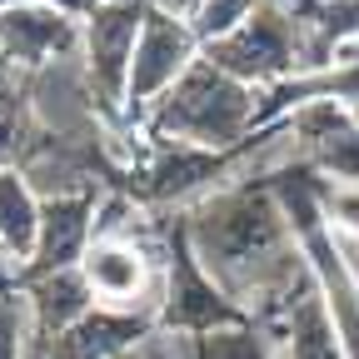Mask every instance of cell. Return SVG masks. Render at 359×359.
I'll list each match as a JSON object with an SVG mask.
<instances>
[{"instance_id": "obj_1", "label": "cell", "mask_w": 359, "mask_h": 359, "mask_svg": "<svg viewBox=\"0 0 359 359\" xmlns=\"http://www.w3.org/2000/svg\"><path fill=\"white\" fill-rule=\"evenodd\" d=\"M180 219H185V235L200 264L250 320H259L269 304H280L290 290H299L314 275L294 224L285 219L264 180L259 185L235 180V185L195 200L190 210H180Z\"/></svg>"}, {"instance_id": "obj_2", "label": "cell", "mask_w": 359, "mask_h": 359, "mask_svg": "<svg viewBox=\"0 0 359 359\" xmlns=\"http://www.w3.org/2000/svg\"><path fill=\"white\" fill-rule=\"evenodd\" d=\"M255 110H259V90L200 55L180 75V85L140 120V130L155 135V140H185V145H205V150H240L259 130Z\"/></svg>"}, {"instance_id": "obj_3", "label": "cell", "mask_w": 359, "mask_h": 359, "mask_svg": "<svg viewBox=\"0 0 359 359\" xmlns=\"http://www.w3.org/2000/svg\"><path fill=\"white\" fill-rule=\"evenodd\" d=\"M160 325L165 330H185V334H210V330H230V325H250V314L215 285V275L200 264V255L190 250L185 219L165 224V259H160Z\"/></svg>"}, {"instance_id": "obj_4", "label": "cell", "mask_w": 359, "mask_h": 359, "mask_svg": "<svg viewBox=\"0 0 359 359\" xmlns=\"http://www.w3.org/2000/svg\"><path fill=\"white\" fill-rule=\"evenodd\" d=\"M205 60H215L219 70H230L235 80H245L255 90L304 75V20L294 11H280V6L259 0L255 15L240 30L205 45Z\"/></svg>"}, {"instance_id": "obj_5", "label": "cell", "mask_w": 359, "mask_h": 359, "mask_svg": "<svg viewBox=\"0 0 359 359\" xmlns=\"http://www.w3.org/2000/svg\"><path fill=\"white\" fill-rule=\"evenodd\" d=\"M140 25H145V0H100L80 20V65H85L95 105L110 125L125 120V90H130Z\"/></svg>"}, {"instance_id": "obj_6", "label": "cell", "mask_w": 359, "mask_h": 359, "mask_svg": "<svg viewBox=\"0 0 359 359\" xmlns=\"http://www.w3.org/2000/svg\"><path fill=\"white\" fill-rule=\"evenodd\" d=\"M200 55H205V45L190 30V20L180 11H165L155 0H145V25H140V45H135V65H130V90H125V125H140Z\"/></svg>"}, {"instance_id": "obj_7", "label": "cell", "mask_w": 359, "mask_h": 359, "mask_svg": "<svg viewBox=\"0 0 359 359\" xmlns=\"http://www.w3.org/2000/svg\"><path fill=\"white\" fill-rule=\"evenodd\" d=\"M80 275L95 290V304L160 314V259L145 240H90Z\"/></svg>"}, {"instance_id": "obj_8", "label": "cell", "mask_w": 359, "mask_h": 359, "mask_svg": "<svg viewBox=\"0 0 359 359\" xmlns=\"http://www.w3.org/2000/svg\"><path fill=\"white\" fill-rule=\"evenodd\" d=\"M255 330H264V339L275 344L280 359H349L344 339L334 330V314L325 304L320 280H304L299 290H290L280 304H269L259 320H250Z\"/></svg>"}, {"instance_id": "obj_9", "label": "cell", "mask_w": 359, "mask_h": 359, "mask_svg": "<svg viewBox=\"0 0 359 359\" xmlns=\"http://www.w3.org/2000/svg\"><path fill=\"white\" fill-rule=\"evenodd\" d=\"M80 20L85 15L60 6H11L0 11V45L20 75H35L55 60L80 55Z\"/></svg>"}, {"instance_id": "obj_10", "label": "cell", "mask_w": 359, "mask_h": 359, "mask_svg": "<svg viewBox=\"0 0 359 359\" xmlns=\"http://www.w3.org/2000/svg\"><path fill=\"white\" fill-rule=\"evenodd\" d=\"M25 95H30V115L40 130H55V135H90L100 130L105 115L95 105V90H90V75L80 65V55L55 60L35 75H25Z\"/></svg>"}, {"instance_id": "obj_11", "label": "cell", "mask_w": 359, "mask_h": 359, "mask_svg": "<svg viewBox=\"0 0 359 359\" xmlns=\"http://www.w3.org/2000/svg\"><path fill=\"white\" fill-rule=\"evenodd\" d=\"M160 325L155 309H110V304H95L90 314L70 330H60L50 344H40L35 359H115V354H130L140 349V339Z\"/></svg>"}, {"instance_id": "obj_12", "label": "cell", "mask_w": 359, "mask_h": 359, "mask_svg": "<svg viewBox=\"0 0 359 359\" xmlns=\"http://www.w3.org/2000/svg\"><path fill=\"white\" fill-rule=\"evenodd\" d=\"M95 205H100V195H50V200H45L40 240H35L30 264L20 269V280H35V275H50V269L80 264L90 240H95Z\"/></svg>"}, {"instance_id": "obj_13", "label": "cell", "mask_w": 359, "mask_h": 359, "mask_svg": "<svg viewBox=\"0 0 359 359\" xmlns=\"http://www.w3.org/2000/svg\"><path fill=\"white\" fill-rule=\"evenodd\" d=\"M20 294L30 304V320H35V354H40V344H50L60 330H70L80 314L95 309V290L85 285L80 264L50 269V275H35V280H20Z\"/></svg>"}, {"instance_id": "obj_14", "label": "cell", "mask_w": 359, "mask_h": 359, "mask_svg": "<svg viewBox=\"0 0 359 359\" xmlns=\"http://www.w3.org/2000/svg\"><path fill=\"white\" fill-rule=\"evenodd\" d=\"M40 190L25 180V170H0V245H6L11 264H15V280H20V269L30 264L35 255V240H40Z\"/></svg>"}, {"instance_id": "obj_15", "label": "cell", "mask_w": 359, "mask_h": 359, "mask_svg": "<svg viewBox=\"0 0 359 359\" xmlns=\"http://www.w3.org/2000/svg\"><path fill=\"white\" fill-rule=\"evenodd\" d=\"M35 140V115L25 95V75L0 90V170H15Z\"/></svg>"}, {"instance_id": "obj_16", "label": "cell", "mask_w": 359, "mask_h": 359, "mask_svg": "<svg viewBox=\"0 0 359 359\" xmlns=\"http://www.w3.org/2000/svg\"><path fill=\"white\" fill-rule=\"evenodd\" d=\"M0 359H35V320L20 285H0Z\"/></svg>"}, {"instance_id": "obj_17", "label": "cell", "mask_w": 359, "mask_h": 359, "mask_svg": "<svg viewBox=\"0 0 359 359\" xmlns=\"http://www.w3.org/2000/svg\"><path fill=\"white\" fill-rule=\"evenodd\" d=\"M195 344H200V359H280L275 344L264 339V330L255 325L210 330V334H195Z\"/></svg>"}, {"instance_id": "obj_18", "label": "cell", "mask_w": 359, "mask_h": 359, "mask_svg": "<svg viewBox=\"0 0 359 359\" xmlns=\"http://www.w3.org/2000/svg\"><path fill=\"white\" fill-rule=\"evenodd\" d=\"M259 0H190V30L200 35V45H215L230 30H240L250 15H255Z\"/></svg>"}, {"instance_id": "obj_19", "label": "cell", "mask_w": 359, "mask_h": 359, "mask_svg": "<svg viewBox=\"0 0 359 359\" xmlns=\"http://www.w3.org/2000/svg\"><path fill=\"white\" fill-rule=\"evenodd\" d=\"M320 215H325V224H330V235L359 240V180H330V175H325Z\"/></svg>"}, {"instance_id": "obj_20", "label": "cell", "mask_w": 359, "mask_h": 359, "mask_svg": "<svg viewBox=\"0 0 359 359\" xmlns=\"http://www.w3.org/2000/svg\"><path fill=\"white\" fill-rule=\"evenodd\" d=\"M11 80H20V70H15V60L6 55V45H0V90H6Z\"/></svg>"}, {"instance_id": "obj_21", "label": "cell", "mask_w": 359, "mask_h": 359, "mask_svg": "<svg viewBox=\"0 0 359 359\" xmlns=\"http://www.w3.org/2000/svg\"><path fill=\"white\" fill-rule=\"evenodd\" d=\"M264 6H280V11H294V15H299V11L309 6V0H264Z\"/></svg>"}, {"instance_id": "obj_22", "label": "cell", "mask_w": 359, "mask_h": 359, "mask_svg": "<svg viewBox=\"0 0 359 359\" xmlns=\"http://www.w3.org/2000/svg\"><path fill=\"white\" fill-rule=\"evenodd\" d=\"M115 359H135V349H130V354H115Z\"/></svg>"}]
</instances>
